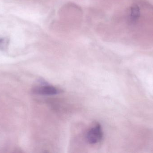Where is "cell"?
Here are the masks:
<instances>
[{
  "instance_id": "277c9868",
  "label": "cell",
  "mask_w": 153,
  "mask_h": 153,
  "mask_svg": "<svg viewBox=\"0 0 153 153\" xmlns=\"http://www.w3.org/2000/svg\"><path fill=\"white\" fill-rule=\"evenodd\" d=\"M2 40H0V43H1V42Z\"/></svg>"
},
{
  "instance_id": "6da1fadb",
  "label": "cell",
  "mask_w": 153,
  "mask_h": 153,
  "mask_svg": "<svg viewBox=\"0 0 153 153\" xmlns=\"http://www.w3.org/2000/svg\"><path fill=\"white\" fill-rule=\"evenodd\" d=\"M103 136L102 129L100 125L97 124L91 128L87 133L86 140L89 143L94 144L102 140Z\"/></svg>"
},
{
  "instance_id": "7a4b0ae2",
  "label": "cell",
  "mask_w": 153,
  "mask_h": 153,
  "mask_svg": "<svg viewBox=\"0 0 153 153\" xmlns=\"http://www.w3.org/2000/svg\"><path fill=\"white\" fill-rule=\"evenodd\" d=\"M33 92L42 95H56L59 93V90L56 87L51 85H42L34 88Z\"/></svg>"
},
{
  "instance_id": "3957f363",
  "label": "cell",
  "mask_w": 153,
  "mask_h": 153,
  "mask_svg": "<svg viewBox=\"0 0 153 153\" xmlns=\"http://www.w3.org/2000/svg\"><path fill=\"white\" fill-rule=\"evenodd\" d=\"M140 15V9L137 4H134L130 8L129 21L132 24H135L138 20Z\"/></svg>"
}]
</instances>
